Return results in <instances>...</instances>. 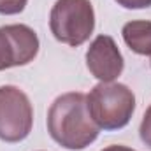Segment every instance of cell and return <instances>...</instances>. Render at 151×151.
I'll use <instances>...</instances> for the list:
<instances>
[{
    "instance_id": "obj_7",
    "label": "cell",
    "mask_w": 151,
    "mask_h": 151,
    "mask_svg": "<svg viewBox=\"0 0 151 151\" xmlns=\"http://www.w3.org/2000/svg\"><path fill=\"white\" fill-rule=\"evenodd\" d=\"M121 35L125 44L135 55H151V21L146 19H134L125 23Z\"/></svg>"
},
{
    "instance_id": "obj_3",
    "label": "cell",
    "mask_w": 151,
    "mask_h": 151,
    "mask_svg": "<svg viewBox=\"0 0 151 151\" xmlns=\"http://www.w3.org/2000/svg\"><path fill=\"white\" fill-rule=\"evenodd\" d=\"M49 28L62 44L77 47L95 30V11L90 0H56L49 12Z\"/></svg>"
},
{
    "instance_id": "obj_6",
    "label": "cell",
    "mask_w": 151,
    "mask_h": 151,
    "mask_svg": "<svg viewBox=\"0 0 151 151\" xmlns=\"http://www.w3.org/2000/svg\"><path fill=\"white\" fill-rule=\"evenodd\" d=\"M86 67L100 83H113L121 76L125 62L111 35H99L93 39L86 51Z\"/></svg>"
},
{
    "instance_id": "obj_2",
    "label": "cell",
    "mask_w": 151,
    "mask_h": 151,
    "mask_svg": "<svg viewBox=\"0 0 151 151\" xmlns=\"http://www.w3.org/2000/svg\"><path fill=\"white\" fill-rule=\"evenodd\" d=\"M91 119L102 130H119L127 127L135 111L134 91L121 83H99L86 95Z\"/></svg>"
},
{
    "instance_id": "obj_8",
    "label": "cell",
    "mask_w": 151,
    "mask_h": 151,
    "mask_svg": "<svg viewBox=\"0 0 151 151\" xmlns=\"http://www.w3.org/2000/svg\"><path fill=\"white\" fill-rule=\"evenodd\" d=\"M28 0H0V14L14 16L25 11Z\"/></svg>"
},
{
    "instance_id": "obj_11",
    "label": "cell",
    "mask_w": 151,
    "mask_h": 151,
    "mask_svg": "<svg viewBox=\"0 0 151 151\" xmlns=\"http://www.w3.org/2000/svg\"><path fill=\"white\" fill-rule=\"evenodd\" d=\"M102 151H135V150H132V148H128V146H123V144H113V146L104 148Z\"/></svg>"
},
{
    "instance_id": "obj_1",
    "label": "cell",
    "mask_w": 151,
    "mask_h": 151,
    "mask_svg": "<svg viewBox=\"0 0 151 151\" xmlns=\"http://www.w3.org/2000/svg\"><path fill=\"white\" fill-rule=\"evenodd\" d=\"M47 132L62 148L81 151L99 137V125L91 119L86 95L69 91L55 99L47 111Z\"/></svg>"
},
{
    "instance_id": "obj_10",
    "label": "cell",
    "mask_w": 151,
    "mask_h": 151,
    "mask_svg": "<svg viewBox=\"0 0 151 151\" xmlns=\"http://www.w3.org/2000/svg\"><path fill=\"white\" fill-rule=\"evenodd\" d=\"M125 9H146L151 7V0H114Z\"/></svg>"
},
{
    "instance_id": "obj_4",
    "label": "cell",
    "mask_w": 151,
    "mask_h": 151,
    "mask_svg": "<svg viewBox=\"0 0 151 151\" xmlns=\"http://www.w3.org/2000/svg\"><path fill=\"white\" fill-rule=\"evenodd\" d=\"M34 127V107L23 90L12 84L0 86V139L21 142Z\"/></svg>"
},
{
    "instance_id": "obj_5",
    "label": "cell",
    "mask_w": 151,
    "mask_h": 151,
    "mask_svg": "<svg viewBox=\"0 0 151 151\" xmlns=\"http://www.w3.org/2000/svg\"><path fill=\"white\" fill-rule=\"evenodd\" d=\"M39 47L37 34L28 25L16 23L0 27V70L34 62Z\"/></svg>"
},
{
    "instance_id": "obj_9",
    "label": "cell",
    "mask_w": 151,
    "mask_h": 151,
    "mask_svg": "<svg viewBox=\"0 0 151 151\" xmlns=\"http://www.w3.org/2000/svg\"><path fill=\"white\" fill-rule=\"evenodd\" d=\"M139 135H141V141L151 150V106L146 109V113L142 116V121L139 127Z\"/></svg>"
}]
</instances>
